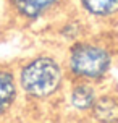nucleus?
<instances>
[{"mask_svg":"<svg viewBox=\"0 0 118 123\" xmlns=\"http://www.w3.org/2000/svg\"><path fill=\"white\" fill-rule=\"evenodd\" d=\"M16 83L21 96L34 102L50 100L65 89L66 70L62 58L53 54H37L18 67Z\"/></svg>","mask_w":118,"mask_h":123,"instance_id":"1","label":"nucleus"},{"mask_svg":"<svg viewBox=\"0 0 118 123\" xmlns=\"http://www.w3.org/2000/svg\"><path fill=\"white\" fill-rule=\"evenodd\" d=\"M63 63L71 80L99 84L108 76L113 67V49L105 41L79 37L68 47Z\"/></svg>","mask_w":118,"mask_h":123,"instance_id":"2","label":"nucleus"},{"mask_svg":"<svg viewBox=\"0 0 118 123\" xmlns=\"http://www.w3.org/2000/svg\"><path fill=\"white\" fill-rule=\"evenodd\" d=\"M66 0H8L12 13L24 23H36L60 10Z\"/></svg>","mask_w":118,"mask_h":123,"instance_id":"3","label":"nucleus"},{"mask_svg":"<svg viewBox=\"0 0 118 123\" xmlns=\"http://www.w3.org/2000/svg\"><path fill=\"white\" fill-rule=\"evenodd\" d=\"M97 96H99V91H97L95 83L71 80V87L66 92V100H68V105L76 113H87L89 115Z\"/></svg>","mask_w":118,"mask_h":123,"instance_id":"4","label":"nucleus"},{"mask_svg":"<svg viewBox=\"0 0 118 123\" xmlns=\"http://www.w3.org/2000/svg\"><path fill=\"white\" fill-rule=\"evenodd\" d=\"M19 96V87L16 83V73L12 68H0V118L8 115L16 105Z\"/></svg>","mask_w":118,"mask_h":123,"instance_id":"5","label":"nucleus"},{"mask_svg":"<svg viewBox=\"0 0 118 123\" xmlns=\"http://www.w3.org/2000/svg\"><path fill=\"white\" fill-rule=\"evenodd\" d=\"M79 8L92 21L107 23L118 19V0H79Z\"/></svg>","mask_w":118,"mask_h":123,"instance_id":"6","label":"nucleus"},{"mask_svg":"<svg viewBox=\"0 0 118 123\" xmlns=\"http://www.w3.org/2000/svg\"><path fill=\"white\" fill-rule=\"evenodd\" d=\"M89 115L92 120H97V122H118V94H115V92H102L100 94L99 92Z\"/></svg>","mask_w":118,"mask_h":123,"instance_id":"7","label":"nucleus"}]
</instances>
